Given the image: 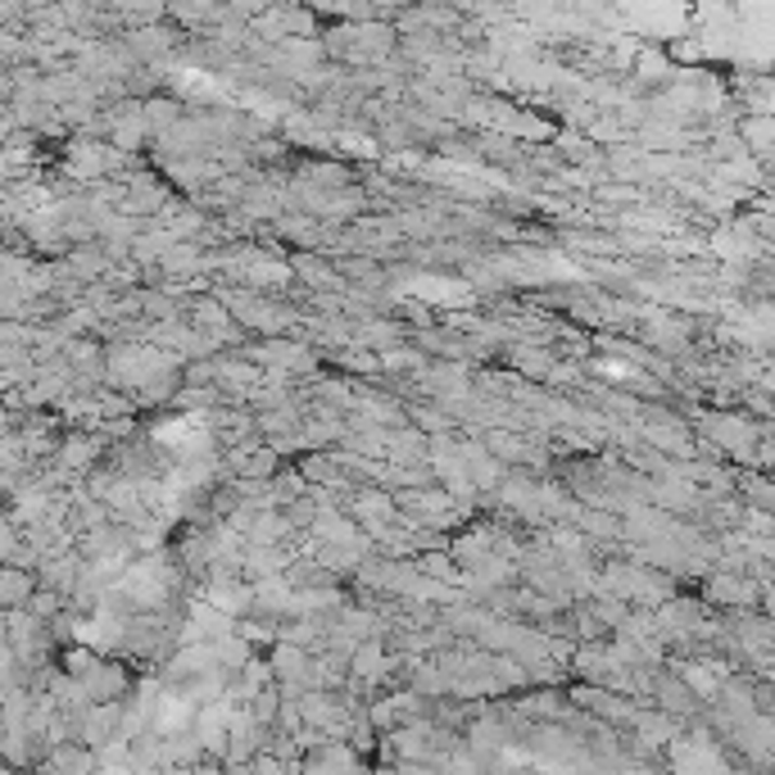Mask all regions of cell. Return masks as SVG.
<instances>
[{
    "instance_id": "1",
    "label": "cell",
    "mask_w": 775,
    "mask_h": 775,
    "mask_svg": "<svg viewBox=\"0 0 775 775\" xmlns=\"http://www.w3.org/2000/svg\"><path fill=\"white\" fill-rule=\"evenodd\" d=\"M281 468V454L264 441V435H250V441L227 445V472L241 481H268Z\"/></svg>"
},
{
    "instance_id": "2",
    "label": "cell",
    "mask_w": 775,
    "mask_h": 775,
    "mask_svg": "<svg viewBox=\"0 0 775 775\" xmlns=\"http://www.w3.org/2000/svg\"><path fill=\"white\" fill-rule=\"evenodd\" d=\"M766 585H758L753 576H735V572H712L703 585V599L721 604V608H766Z\"/></svg>"
},
{
    "instance_id": "3",
    "label": "cell",
    "mask_w": 775,
    "mask_h": 775,
    "mask_svg": "<svg viewBox=\"0 0 775 775\" xmlns=\"http://www.w3.org/2000/svg\"><path fill=\"white\" fill-rule=\"evenodd\" d=\"M653 699H658V708H662L666 716H676L681 726L699 716V708H703L699 694H694V689L681 681V671H658V676H653Z\"/></svg>"
},
{
    "instance_id": "4",
    "label": "cell",
    "mask_w": 775,
    "mask_h": 775,
    "mask_svg": "<svg viewBox=\"0 0 775 775\" xmlns=\"http://www.w3.org/2000/svg\"><path fill=\"white\" fill-rule=\"evenodd\" d=\"M100 454H105V435H96V431H68L64 441L55 445V462H60V472L77 477V472H87L100 462Z\"/></svg>"
},
{
    "instance_id": "5",
    "label": "cell",
    "mask_w": 775,
    "mask_h": 775,
    "mask_svg": "<svg viewBox=\"0 0 775 775\" xmlns=\"http://www.w3.org/2000/svg\"><path fill=\"white\" fill-rule=\"evenodd\" d=\"M77 685L87 689V699H91V703H110V699H127V689H132V676L123 671V662H105V658H100Z\"/></svg>"
},
{
    "instance_id": "6",
    "label": "cell",
    "mask_w": 775,
    "mask_h": 775,
    "mask_svg": "<svg viewBox=\"0 0 775 775\" xmlns=\"http://www.w3.org/2000/svg\"><path fill=\"white\" fill-rule=\"evenodd\" d=\"M37 589V572L18 562H0V612H14L28 604V594Z\"/></svg>"
},
{
    "instance_id": "7",
    "label": "cell",
    "mask_w": 775,
    "mask_h": 775,
    "mask_svg": "<svg viewBox=\"0 0 775 775\" xmlns=\"http://www.w3.org/2000/svg\"><path fill=\"white\" fill-rule=\"evenodd\" d=\"M291 277H300L308 291H341V287H345L341 272H335V264H327V258H322V250L300 254L295 268H291Z\"/></svg>"
},
{
    "instance_id": "8",
    "label": "cell",
    "mask_w": 775,
    "mask_h": 775,
    "mask_svg": "<svg viewBox=\"0 0 775 775\" xmlns=\"http://www.w3.org/2000/svg\"><path fill=\"white\" fill-rule=\"evenodd\" d=\"M272 231H277V237H287L291 245H300V250H318V245H322L327 223H322V218H314V214H277Z\"/></svg>"
},
{
    "instance_id": "9",
    "label": "cell",
    "mask_w": 775,
    "mask_h": 775,
    "mask_svg": "<svg viewBox=\"0 0 775 775\" xmlns=\"http://www.w3.org/2000/svg\"><path fill=\"white\" fill-rule=\"evenodd\" d=\"M295 472L304 477V485H350L341 477V462H335V449H304Z\"/></svg>"
},
{
    "instance_id": "10",
    "label": "cell",
    "mask_w": 775,
    "mask_h": 775,
    "mask_svg": "<svg viewBox=\"0 0 775 775\" xmlns=\"http://www.w3.org/2000/svg\"><path fill=\"white\" fill-rule=\"evenodd\" d=\"M209 431L218 435L223 445H237V441H250V435H258V431H254V412H214Z\"/></svg>"
},
{
    "instance_id": "11",
    "label": "cell",
    "mask_w": 775,
    "mask_h": 775,
    "mask_svg": "<svg viewBox=\"0 0 775 775\" xmlns=\"http://www.w3.org/2000/svg\"><path fill=\"white\" fill-rule=\"evenodd\" d=\"M739 499H744L748 508H766V512H771V481H766V472L744 477V481H739Z\"/></svg>"
},
{
    "instance_id": "12",
    "label": "cell",
    "mask_w": 775,
    "mask_h": 775,
    "mask_svg": "<svg viewBox=\"0 0 775 775\" xmlns=\"http://www.w3.org/2000/svg\"><path fill=\"white\" fill-rule=\"evenodd\" d=\"M744 141L753 145L758 164H766V154H771V123H766V114H758V118H748V123H744Z\"/></svg>"
}]
</instances>
